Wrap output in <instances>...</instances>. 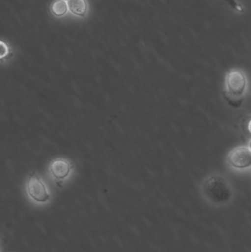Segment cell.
Listing matches in <instances>:
<instances>
[{
    "label": "cell",
    "instance_id": "1",
    "mask_svg": "<svg viewBox=\"0 0 251 252\" xmlns=\"http://www.w3.org/2000/svg\"><path fill=\"white\" fill-rule=\"evenodd\" d=\"M202 192L209 202L218 206L229 202L234 195L228 181L220 174L208 176L202 185Z\"/></svg>",
    "mask_w": 251,
    "mask_h": 252
},
{
    "label": "cell",
    "instance_id": "2",
    "mask_svg": "<svg viewBox=\"0 0 251 252\" xmlns=\"http://www.w3.org/2000/svg\"><path fill=\"white\" fill-rule=\"evenodd\" d=\"M247 87V77L244 72L231 69L225 75L224 98L232 107L240 108L244 101Z\"/></svg>",
    "mask_w": 251,
    "mask_h": 252
},
{
    "label": "cell",
    "instance_id": "3",
    "mask_svg": "<svg viewBox=\"0 0 251 252\" xmlns=\"http://www.w3.org/2000/svg\"><path fill=\"white\" fill-rule=\"evenodd\" d=\"M227 162L237 170L251 168V150L244 145L233 148L227 156Z\"/></svg>",
    "mask_w": 251,
    "mask_h": 252
},
{
    "label": "cell",
    "instance_id": "4",
    "mask_svg": "<svg viewBox=\"0 0 251 252\" xmlns=\"http://www.w3.org/2000/svg\"><path fill=\"white\" fill-rule=\"evenodd\" d=\"M26 188L28 195L33 201L44 203L50 200V194L45 184L37 175L32 174L28 178Z\"/></svg>",
    "mask_w": 251,
    "mask_h": 252
},
{
    "label": "cell",
    "instance_id": "5",
    "mask_svg": "<svg viewBox=\"0 0 251 252\" xmlns=\"http://www.w3.org/2000/svg\"><path fill=\"white\" fill-rule=\"evenodd\" d=\"M50 173L56 180H63L69 176L72 170L70 162L63 158H56L50 164Z\"/></svg>",
    "mask_w": 251,
    "mask_h": 252
},
{
    "label": "cell",
    "instance_id": "6",
    "mask_svg": "<svg viewBox=\"0 0 251 252\" xmlns=\"http://www.w3.org/2000/svg\"><path fill=\"white\" fill-rule=\"evenodd\" d=\"M68 8L74 14L85 16L88 10V4L85 0H69Z\"/></svg>",
    "mask_w": 251,
    "mask_h": 252
},
{
    "label": "cell",
    "instance_id": "7",
    "mask_svg": "<svg viewBox=\"0 0 251 252\" xmlns=\"http://www.w3.org/2000/svg\"><path fill=\"white\" fill-rule=\"evenodd\" d=\"M68 9L67 2L63 0H56L51 6L52 13L56 16H62L66 14Z\"/></svg>",
    "mask_w": 251,
    "mask_h": 252
},
{
    "label": "cell",
    "instance_id": "8",
    "mask_svg": "<svg viewBox=\"0 0 251 252\" xmlns=\"http://www.w3.org/2000/svg\"><path fill=\"white\" fill-rule=\"evenodd\" d=\"M227 1H228L230 5H231V7H234V8L236 9V10H242V9H240V6L238 5V4H237V1H236L235 0H227Z\"/></svg>",
    "mask_w": 251,
    "mask_h": 252
},
{
    "label": "cell",
    "instance_id": "9",
    "mask_svg": "<svg viewBox=\"0 0 251 252\" xmlns=\"http://www.w3.org/2000/svg\"><path fill=\"white\" fill-rule=\"evenodd\" d=\"M1 58L4 57V56H6L7 53V46L4 44L3 42H1Z\"/></svg>",
    "mask_w": 251,
    "mask_h": 252
},
{
    "label": "cell",
    "instance_id": "10",
    "mask_svg": "<svg viewBox=\"0 0 251 252\" xmlns=\"http://www.w3.org/2000/svg\"><path fill=\"white\" fill-rule=\"evenodd\" d=\"M247 128L248 130H249V133H250L251 136V118L250 120H249V123H248Z\"/></svg>",
    "mask_w": 251,
    "mask_h": 252
},
{
    "label": "cell",
    "instance_id": "11",
    "mask_svg": "<svg viewBox=\"0 0 251 252\" xmlns=\"http://www.w3.org/2000/svg\"><path fill=\"white\" fill-rule=\"evenodd\" d=\"M249 148H250V149L251 150V139H250V141H249Z\"/></svg>",
    "mask_w": 251,
    "mask_h": 252
},
{
    "label": "cell",
    "instance_id": "12",
    "mask_svg": "<svg viewBox=\"0 0 251 252\" xmlns=\"http://www.w3.org/2000/svg\"><path fill=\"white\" fill-rule=\"evenodd\" d=\"M63 1H69V0H63Z\"/></svg>",
    "mask_w": 251,
    "mask_h": 252
}]
</instances>
